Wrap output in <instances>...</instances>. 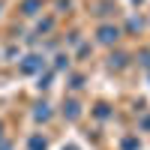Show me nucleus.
Instances as JSON below:
<instances>
[{
  "mask_svg": "<svg viewBox=\"0 0 150 150\" xmlns=\"http://www.w3.org/2000/svg\"><path fill=\"white\" fill-rule=\"evenodd\" d=\"M99 39H102V42H114L117 39V30L114 27H102V30H99Z\"/></svg>",
  "mask_w": 150,
  "mask_h": 150,
  "instance_id": "f257e3e1",
  "label": "nucleus"
},
{
  "mask_svg": "<svg viewBox=\"0 0 150 150\" xmlns=\"http://www.w3.org/2000/svg\"><path fill=\"white\" fill-rule=\"evenodd\" d=\"M39 57H27V63H24V72H33V69H39Z\"/></svg>",
  "mask_w": 150,
  "mask_h": 150,
  "instance_id": "f03ea898",
  "label": "nucleus"
},
{
  "mask_svg": "<svg viewBox=\"0 0 150 150\" xmlns=\"http://www.w3.org/2000/svg\"><path fill=\"white\" fill-rule=\"evenodd\" d=\"M63 150H78V147H63Z\"/></svg>",
  "mask_w": 150,
  "mask_h": 150,
  "instance_id": "7ed1b4c3",
  "label": "nucleus"
}]
</instances>
